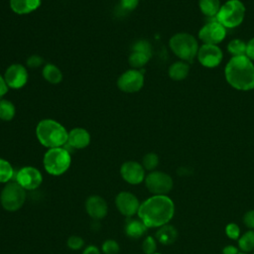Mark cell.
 <instances>
[{"mask_svg":"<svg viewBox=\"0 0 254 254\" xmlns=\"http://www.w3.org/2000/svg\"><path fill=\"white\" fill-rule=\"evenodd\" d=\"M137 214L148 228H159L173 218L175 204L168 195L153 194L140 204Z\"/></svg>","mask_w":254,"mask_h":254,"instance_id":"6da1fadb","label":"cell"},{"mask_svg":"<svg viewBox=\"0 0 254 254\" xmlns=\"http://www.w3.org/2000/svg\"><path fill=\"white\" fill-rule=\"evenodd\" d=\"M224 74L228 84L237 90L254 88V64L246 56L232 57L225 65Z\"/></svg>","mask_w":254,"mask_h":254,"instance_id":"7a4b0ae2","label":"cell"},{"mask_svg":"<svg viewBox=\"0 0 254 254\" xmlns=\"http://www.w3.org/2000/svg\"><path fill=\"white\" fill-rule=\"evenodd\" d=\"M68 132L58 121L53 119H43L36 127L38 141L44 147L51 149L63 147L67 142Z\"/></svg>","mask_w":254,"mask_h":254,"instance_id":"3957f363","label":"cell"},{"mask_svg":"<svg viewBox=\"0 0 254 254\" xmlns=\"http://www.w3.org/2000/svg\"><path fill=\"white\" fill-rule=\"evenodd\" d=\"M172 52L182 61L192 62L198 52L197 40L189 33H177L169 41Z\"/></svg>","mask_w":254,"mask_h":254,"instance_id":"277c9868","label":"cell"},{"mask_svg":"<svg viewBox=\"0 0 254 254\" xmlns=\"http://www.w3.org/2000/svg\"><path fill=\"white\" fill-rule=\"evenodd\" d=\"M71 164L69 152L63 147L51 148L45 153L43 165L46 172L52 176H61L64 174Z\"/></svg>","mask_w":254,"mask_h":254,"instance_id":"5b68a950","label":"cell"},{"mask_svg":"<svg viewBox=\"0 0 254 254\" xmlns=\"http://www.w3.org/2000/svg\"><path fill=\"white\" fill-rule=\"evenodd\" d=\"M245 11V6L240 0H227L221 5L215 18L223 27L232 29L243 22Z\"/></svg>","mask_w":254,"mask_h":254,"instance_id":"8992f818","label":"cell"},{"mask_svg":"<svg viewBox=\"0 0 254 254\" xmlns=\"http://www.w3.org/2000/svg\"><path fill=\"white\" fill-rule=\"evenodd\" d=\"M27 192L16 181L5 184L0 192V203L7 211L20 209L26 201Z\"/></svg>","mask_w":254,"mask_h":254,"instance_id":"52a82bcc","label":"cell"},{"mask_svg":"<svg viewBox=\"0 0 254 254\" xmlns=\"http://www.w3.org/2000/svg\"><path fill=\"white\" fill-rule=\"evenodd\" d=\"M145 186L154 195H167L173 189V179L167 173L152 171L145 178Z\"/></svg>","mask_w":254,"mask_h":254,"instance_id":"ba28073f","label":"cell"},{"mask_svg":"<svg viewBox=\"0 0 254 254\" xmlns=\"http://www.w3.org/2000/svg\"><path fill=\"white\" fill-rule=\"evenodd\" d=\"M144 85L143 70L131 68L124 71L117 79L118 88L125 93L138 92Z\"/></svg>","mask_w":254,"mask_h":254,"instance_id":"9c48e42d","label":"cell"},{"mask_svg":"<svg viewBox=\"0 0 254 254\" xmlns=\"http://www.w3.org/2000/svg\"><path fill=\"white\" fill-rule=\"evenodd\" d=\"M226 36V28L223 27L216 18L209 20L204 24L198 32V39L203 44L217 45L224 40Z\"/></svg>","mask_w":254,"mask_h":254,"instance_id":"30bf717a","label":"cell"},{"mask_svg":"<svg viewBox=\"0 0 254 254\" xmlns=\"http://www.w3.org/2000/svg\"><path fill=\"white\" fill-rule=\"evenodd\" d=\"M16 182L26 190H37L43 183L42 173L35 167L26 166L16 174Z\"/></svg>","mask_w":254,"mask_h":254,"instance_id":"8fae6325","label":"cell"},{"mask_svg":"<svg viewBox=\"0 0 254 254\" xmlns=\"http://www.w3.org/2000/svg\"><path fill=\"white\" fill-rule=\"evenodd\" d=\"M196 58L201 65L213 68L220 64L223 59V54L217 45L202 44L198 49Z\"/></svg>","mask_w":254,"mask_h":254,"instance_id":"7c38bea8","label":"cell"},{"mask_svg":"<svg viewBox=\"0 0 254 254\" xmlns=\"http://www.w3.org/2000/svg\"><path fill=\"white\" fill-rule=\"evenodd\" d=\"M140 204L138 197L129 191H120L115 197V205L118 211L129 218L138 213Z\"/></svg>","mask_w":254,"mask_h":254,"instance_id":"4fadbf2b","label":"cell"},{"mask_svg":"<svg viewBox=\"0 0 254 254\" xmlns=\"http://www.w3.org/2000/svg\"><path fill=\"white\" fill-rule=\"evenodd\" d=\"M27 67L20 64H13L7 67L4 73V79L9 88L19 89L26 85L28 81Z\"/></svg>","mask_w":254,"mask_h":254,"instance_id":"5bb4252c","label":"cell"},{"mask_svg":"<svg viewBox=\"0 0 254 254\" xmlns=\"http://www.w3.org/2000/svg\"><path fill=\"white\" fill-rule=\"evenodd\" d=\"M145 171L142 164L136 161H127L120 167L121 178L130 185H139L145 181Z\"/></svg>","mask_w":254,"mask_h":254,"instance_id":"9a60e30c","label":"cell"},{"mask_svg":"<svg viewBox=\"0 0 254 254\" xmlns=\"http://www.w3.org/2000/svg\"><path fill=\"white\" fill-rule=\"evenodd\" d=\"M85 210L91 218L95 220H100L106 216L108 211V205L106 200L102 196L93 194L86 198Z\"/></svg>","mask_w":254,"mask_h":254,"instance_id":"2e32d148","label":"cell"},{"mask_svg":"<svg viewBox=\"0 0 254 254\" xmlns=\"http://www.w3.org/2000/svg\"><path fill=\"white\" fill-rule=\"evenodd\" d=\"M90 134L81 127H75L68 131L67 144L74 149H84L90 143Z\"/></svg>","mask_w":254,"mask_h":254,"instance_id":"e0dca14e","label":"cell"},{"mask_svg":"<svg viewBox=\"0 0 254 254\" xmlns=\"http://www.w3.org/2000/svg\"><path fill=\"white\" fill-rule=\"evenodd\" d=\"M42 0H10L9 5L15 14L26 15L37 10Z\"/></svg>","mask_w":254,"mask_h":254,"instance_id":"ac0fdd59","label":"cell"},{"mask_svg":"<svg viewBox=\"0 0 254 254\" xmlns=\"http://www.w3.org/2000/svg\"><path fill=\"white\" fill-rule=\"evenodd\" d=\"M147 229L148 227L140 218H129L125 224V233L132 239L141 238L146 233Z\"/></svg>","mask_w":254,"mask_h":254,"instance_id":"d6986e66","label":"cell"},{"mask_svg":"<svg viewBox=\"0 0 254 254\" xmlns=\"http://www.w3.org/2000/svg\"><path fill=\"white\" fill-rule=\"evenodd\" d=\"M178 238V230L170 224H165L156 232V239L163 245H171Z\"/></svg>","mask_w":254,"mask_h":254,"instance_id":"ffe728a7","label":"cell"},{"mask_svg":"<svg viewBox=\"0 0 254 254\" xmlns=\"http://www.w3.org/2000/svg\"><path fill=\"white\" fill-rule=\"evenodd\" d=\"M189 72H190V65L187 62H184V61L175 62L170 65L168 70L169 76L173 80H177V81L185 79L189 75Z\"/></svg>","mask_w":254,"mask_h":254,"instance_id":"44dd1931","label":"cell"},{"mask_svg":"<svg viewBox=\"0 0 254 254\" xmlns=\"http://www.w3.org/2000/svg\"><path fill=\"white\" fill-rule=\"evenodd\" d=\"M43 77L52 84H58L63 80V72L62 70L53 64H47L43 67L42 70Z\"/></svg>","mask_w":254,"mask_h":254,"instance_id":"7402d4cb","label":"cell"},{"mask_svg":"<svg viewBox=\"0 0 254 254\" xmlns=\"http://www.w3.org/2000/svg\"><path fill=\"white\" fill-rule=\"evenodd\" d=\"M198 6L207 18H215L221 7L219 0H198Z\"/></svg>","mask_w":254,"mask_h":254,"instance_id":"603a6c76","label":"cell"},{"mask_svg":"<svg viewBox=\"0 0 254 254\" xmlns=\"http://www.w3.org/2000/svg\"><path fill=\"white\" fill-rule=\"evenodd\" d=\"M16 113L15 105L8 99H0V120L10 121Z\"/></svg>","mask_w":254,"mask_h":254,"instance_id":"cb8c5ba5","label":"cell"},{"mask_svg":"<svg viewBox=\"0 0 254 254\" xmlns=\"http://www.w3.org/2000/svg\"><path fill=\"white\" fill-rule=\"evenodd\" d=\"M247 44L240 39H233L227 44V51L232 57L246 56Z\"/></svg>","mask_w":254,"mask_h":254,"instance_id":"d4e9b609","label":"cell"},{"mask_svg":"<svg viewBox=\"0 0 254 254\" xmlns=\"http://www.w3.org/2000/svg\"><path fill=\"white\" fill-rule=\"evenodd\" d=\"M151 57H149L146 54L140 53V52H135L132 51V53L130 54L129 58H128V63L129 64L136 69H140L142 68L145 64H147V63L150 61Z\"/></svg>","mask_w":254,"mask_h":254,"instance_id":"484cf974","label":"cell"},{"mask_svg":"<svg viewBox=\"0 0 254 254\" xmlns=\"http://www.w3.org/2000/svg\"><path fill=\"white\" fill-rule=\"evenodd\" d=\"M239 248L247 253L254 250V230H248L238 238Z\"/></svg>","mask_w":254,"mask_h":254,"instance_id":"4316f807","label":"cell"},{"mask_svg":"<svg viewBox=\"0 0 254 254\" xmlns=\"http://www.w3.org/2000/svg\"><path fill=\"white\" fill-rule=\"evenodd\" d=\"M14 177V169L12 165L5 159L0 158V184L11 182Z\"/></svg>","mask_w":254,"mask_h":254,"instance_id":"83f0119b","label":"cell"},{"mask_svg":"<svg viewBox=\"0 0 254 254\" xmlns=\"http://www.w3.org/2000/svg\"><path fill=\"white\" fill-rule=\"evenodd\" d=\"M159 165V157L155 153H147L142 159V166L146 171H155Z\"/></svg>","mask_w":254,"mask_h":254,"instance_id":"f1b7e54d","label":"cell"},{"mask_svg":"<svg viewBox=\"0 0 254 254\" xmlns=\"http://www.w3.org/2000/svg\"><path fill=\"white\" fill-rule=\"evenodd\" d=\"M132 51L140 52V53L148 55L149 57H152V46L146 40H139V41L135 42L132 46Z\"/></svg>","mask_w":254,"mask_h":254,"instance_id":"f546056e","label":"cell"},{"mask_svg":"<svg viewBox=\"0 0 254 254\" xmlns=\"http://www.w3.org/2000/svg\"><path fill=\"white\" fill-rule=\"evenodd\" d=\"M101 250L104 254H118L120 250V246L117 241L113 239H107L103 242L101 246Z\"/></svg>","mask_w":254,"mask_h":254,"instance_id":"4dcf8cb0","label":"cell"},{"mask_svg":"<svg viewBox=\"0 0 254 254\" xmlns=\"http://www.w3.org/2000/svg\"><path fill=\"white\" fill-rule=\"evenodd\" d=\"M157 241L153 236H146L142 242V250L145 254L156 253Z\"/></svg>","mask_w":254,"mask_h":254,"instance_id":"1f68e13d","label":"cell"},{"mask_svg":"<svg viewBox=\"0 0 254 254\" xmlns=\"http://www.w3.org/2000/svg\"><path fill=\"white\" fill-rule=\"evenodd\" d=\"M66 245L71 250H79L84 245V240L78 235H71L67 238Z\"/></svg>","mask_w":254,"mask_h":254,"instance_id":"d6a6232c","label":"cell"},{"mask_svg":"<svg viewBox=\"0 0 254 254\" xmlns=\"http://www.w3.org/2000/svg\"><path fill=\"white\" fill-rule=\"evenodd\" d=\"M225 233L229 238H231L233 240H236L240 237V228L236 223L231 222V223H228L226 225Z\"/></svg>","mask_w":254,"mask_h":254,"instance_id":"836d02e7","label":"cell"},{"mask_svg":"<svg viewBox=\"0 0 254 254\" xmlns=\"http://www.w3.org/2000/svg\"><path fill=\"white\" fill-rule=\"evenodd\" d=\"M43 63H44V60L39 55H32L26 61V64L30 68H37V67L41 66L43 64Z\"/></svg>","mask_w":254,"mask_h":254,"instance_id":"e575fe53","label":"cell"},{"mask_svg":"<svg viewBox=\"0 0 254 254\" xmlns=\"http://www.w3.org/2000/svg\"><path fill=\"white\" fill-rule=\"evenodd\" d=\"M120 6L125 11H133L139 4V0H119Z\"/></svg>","mask_w":254,"mask_h":254,"instance_id":"d590c367","label":"cell"},{"mask_svg":"<svg viewBox=\"0 0 254 254\" xmlns=\"http://www.w3.org/2000/svg\"><path fill=\"white\" fill-rule=\"evenodd\" d=\"M243 222L248 228H250L251 230H254V209L249 210L244 214Z\"/></svg>","mask_w":254,"mask_h":254,"instance_id":"8d00e7d4","label":"cell"},{"mask_svg":"<svg viewBox=\"0 0 254 254\" xmlns=\"http://www.w3.org/2000/svg\"><path fill=\"white\" fill-rule=\"evenodd\" d=\"M246 57L249 58L252 62L254 61V38H252V39L247 43Z\"/></svg>","mask_w":254,"mask_h":254,"instance_id":"74e56055","label":"cell"},{"mask_svg":"<svg viewBox=\"0 0 254 254\" xmlns=\"http://www.w3.org/2000/svg\"><path fill=\"white\" fill-rule=\"evenodd\" d=\"M9 87L4 79V76L0 74V99L7 93Z\"/></svg>","mask_w":254,"mask_h":254,"instance_id":"f35d334b","label":"cell"},{"mask_svg":"<svg viewBox=\"0 0 254 254\" xmlns=\"http://www.w3.org/2000/svg\"><path fill=\"white\" fill-rule=\"evenodd\" d=\"M81 254H100V250L95 245H88L83 249Z\"/></svg>","mask_w":254,"mask_h":254,"instance_id":"ab89813d","label":"cell"},{"mask_svg":"<svg viewBox=\"0 0 254 254\" xmlns=\"http://www.w3.org/2000/svg\"><path fill=\"white\" fill-rule=\"evenodd\" d=\"M222 254H238V248L233 245H226L222 249Z\"/></svg>","mask_w":254,"mask_h":254,"instance_id":"60d3db41","label":"cell"},{"mask_svg":"<svg viewBox=\"0 0 254 254\" xmlns=\"http://www.w3.org/2000/svg\"><path fill=\"white\" fill-rule=\"evenodd\" d=\"M238 254H247V253H245V252H238Z\"/></svg>","mask_w":254,"mask_h":254,"instance_id":"b9f144b4","label":"cell"},{"mask_svg":"<svg viewBox=\"0 0 254 254\" xmlns=\"http://www.w3.org/2000/svg\"><path fill=\"white\" fill-rule=\"evenodd\" d=\"M153 254H161V253H157V252H156V253H153Z\"/></svg>","mask_w":254,"mask_h":254,"instance_id":"7bdbcfd3","label":"cell"},{"mask_svg":"<svg viewBox=\"0 0 254 254\" xmlns=\"http://www.w3.org/2000/svg\"><path fill=\"white\" fill-rule=\"evenodd\" d=\"M253 251H254V250H253ZM253 254H254V252H253Z\"/></svg>","mask_w":254,"mask_h":254,"instance_id":"ee69618b","label":"cell"}]
</instances>
